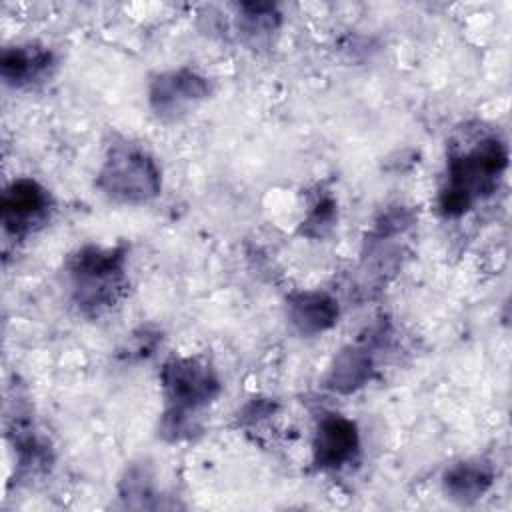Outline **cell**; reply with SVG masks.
<instances>
[{"label":"cell","mask_w":512,"mask_h":512,"mask_svg":"<svg viewBox=\"0 0 512 512\" xmlns=\"http://www.w3.org/2000/svg\"><path fill=\"white\" fill-rule=\"evenodd\" d=\"M508 164V152L498 136H484L448 160L446 184L440 192V212L446 218L462 216L476 200L496 190Z\"/></svg>","instance_id":"obj_1"},{"label":"cell","mask_w":512,"mask_h":512,"mask_svg":"<svg viewBox=\"0 0 512 512\" xmlns=\"http://www.w3.org/2000/svg\"><path fill=\"white\" fill-rule=\"evenodd\" d=\"M160 382L166 398L164 432L174 438L192 430L194 414L208 406L220 392V380L214 368L202 358L192 356L170 358L162 366Z\"/></svg>","instance_id":"obj_3"},{"label":"cell","mask_w":512,"mask_h":512,"mask_svg":"<svg viewBox=\"0 0 512 512\" xmlns=\"http://www.w3.org/2000/svg\"><path fill=\"white\" fill-rule=\"evenodd\" d=\"M96 186L114 202L140 204L158 196L162 178L154 158L124 140L108 146Z\"/></svg>","instance_id":"obj_4"},{"label":"cell","mask_w":512,"mask_h":512,"mask_svg":"<svg viewBox=\"0 0 512 512\" xmlns=\"http://www.w3.org/2000/svg\"><path fill=\"white\" fill-rule=\"evenodd\" d=\"M494 482V470L484 460H464L450 466L444 474V492L450 500L470 504L482 498Z\"/></svg>","instance_id":"obj_11"},{"label":"cell","mask_w":512,"mask_h":512,"mask_svg":"<svg viewBox=\"0 0 512 512\" xmlns=\"http://www.w3.org/2000/svg\"><path fill=\"white\" fill-rule=\"evenodd\" d=\"M374 372V354L368 344H350L338 352L328 372L326 386L334 392H354L364 386Z\"/></svg>","instance_id":"obj_10"},{"label":"cell","mask_w":512,"mask_h":512,"mask_svg":"<svg viewBox=\"0 0 512 512\" xmlns=\"http://www.w3.org/2000/svg\"><path fill=\"white\" fill-rule=\"evenodd\" d=\"M54 66V54L36 44H18L6 48L0 58L2 80L14 88L30 86L42 80Z\"/></svg>","instance_id":"obj_9"},{"label":"cell","mask_w":512,"mask_h":512,"mask_svg":"<svg viewBox=\"0 0 512 512\" xmlns=\"http://www.w3.org/2000/svg\"><path fill=\"white\" fill-rule=\"evenodd\" d=\"M50 210V192L34 178H18L2 194V228L14 240L26 238L48 222Z\"/></svg>","instance_id":"obj_5"},{"label":"cell","mask_w":512,"mask_h":512,"mask_svg":"<svg viewBox=\"0 0 512 512\" xmlns=\"http://www.w3.org/2000/svg\"><path fill=\"white\" fill-rule=\"evenodd\" d=\"M360 434L356 424L342 414L320 418L312 442V460L320 470H340L356 460Z\"/></svg>","instance_id":"obj_7"},{"label":"cell","mask_w":512,"mask_h":512,"mask_svg":"<svg viewBox=\"0 0 512 512\" xmlns=\"http://www.w3.org/2000/svg\"><path fill=\"white\" fill-rule=\"evenodd\" d=\"M242 20L248 32H268L278 24V14L274 4H242Z\"/></svg>","instance_id":"obj_12"},{"label":"cell","mask_w":512,"mask_h":512,"mask_svg":"<svg viewBox=\"0 0 512 512\" xmlns=\"http://www.w3.org/2000/svg\"><path fill=\"white\" fill-rule=\"evenodd\" d=\"M210 94V82L190 68H178L158 74L150 82L148 100L160 118H178L190 106Z\"/></svg>","instance_id":"obj_6"},{"label":"cell","mask_w":512,"mask_h":512,"mask_svg":"<svg viewBox=\"0 0 512 512\" xmlns=\"http://www.w3.org/2000/svg\"><path fill=\"white\" fill-rule=\"evenodd\" d=\"M338 302L320 290L296 292L288 298V320L302 336H314L338 322Z\"/></svg>","instance_id":"obj_8"},{"label":"cell","mask_w":512,"mask_h":512,"mask_svg":"<svg viewBox=\"0 0 512 512\" xmlns=\"http://www.w3.org/2000/svg\"><path fill=\"white\" fill-rule=\"evenodd\" d=\"M68 278L80 312L100 316L126 294V252L124 248L84 246L70 258Z\"/></svg>","instance_id":"obj_2"},{"label":"cell","mask_w":512,"mask_h":512,"mask_svg":"<svg viewBox=\"0 0 512 512\" xmlns=\"http://www.w3.org/2000/svg\"><path fill=\"white\" fill-rule=\"evenodd\" d=\"M334 220V202L332 200H320L316 210L310 214L306 226H330Z\"/></svg>","instance_id":"obj_13"}]
</instances>
